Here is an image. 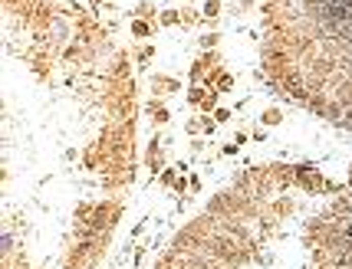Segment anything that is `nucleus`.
<instances>
[{
  "instance_id": "7ed1b4c3",
  "label": "nucleus",
  "mask_w": 352,
  "mask_h": 269,
  "mask_svg": "<svg viewBox=\"0 0 352 269\" xmlns=\"http://www.w3.org/2000/svg\"><path fill=\"white\" fill-rule=\"evenodd\" d=\"M148 115H151V122H155V125H168V119H171V112L168 108L162 105V102H148Z\"/></svg>"
},
{
  "instance_id": "f8f14e48",
  "label": "nucleus",
  "mask_w": 352,
  "mask_h": 269,
  "mask_svg": "<svg viewBox=\"0 0 352 269\" xmlns=\"http://www.w3.org/2000/svg\"><path fill=\"white\" fill-rule=\"evenodd\" d=\"M231 112H234V108L217 105V108H214V122H231Z\"/></svg>"
},
{
  "instance_id": "f03ea898",
  "label": "nucleus",
  "mask_w": 352,
  "mask_h": 269,
  "mask_svg": "<svg viewBox=\"0 0 352 269\" xmlns=\"http://www.w3.org/2000/svg\"><path fill=\"white\" fill-rule=\"evenodd\" d=\"M148 168H151V174L165 171V158H162V144H158V138L148 144Z\"/></svg>"
},
{
  "instance_id": "6e6552de",
  "label": "nucleus",
  "mask_w": 352,
  "mask_h": 269,
  "mask_svg": "<svg viewBox=\"0 0 352 269\" xmlns=\"http://www.w3.org/2000/svg\"><path fill=\"white\" fill-rule=\"evenodd\" d=\"M158 20H162L165 26H175V23H181V13H178V10H165Z\"/></svg>"
},
{
  "instance_id": "9d476101",
  "label": "nucleus",
  "mask_w": 352,
  "mask_h": 269,
  "mask_svg": "<svg viewBox=\"0 0 352 269\" xmlns=\"http://www.w3.org/2000/svg\"><path fill=\"white\" fill-rule=\"evenodd\" d=\"M198 119H201V132H204V135H214V128H217V122H214L211 115H198Z\"/></svg>"
},
{
  "instance_id": "4468645a",
  "label": "nucleus",
  "mask_w": 352,
  "mask_h": 269,
  "mask_svg": "<svg viewBox=\"0 0 352 269\" xmlns=\"http://www.w3.org/2000/svg\"><path fill=\"white\" fill-rule=\"evenodd\" d=\"M184 132H188V135H198V132H201V119H191L188 125H184Z\"/></svg>"
},
{
  "instance_id": "aec40b11",
  "label": "nucleus",
  "mask_w": 352,
  "mask_h": 269,
  "mask_svg": "<svg viewBox=\"0 0 352 269\" xmlns=\"http://www.w3.org/2000/svg\"><path fill=\"white\" fill-rule=\"evenodd\" d=\"M349 187H352V177H349Z\"/></svg>"
},
{
  "instance_id": "423d86ee",
  "label": "nucleus",
  "mask_w": 352,
  "mask_h": 269,
  "mask_svg": "<svg viewBox=\"0 0 352 269\" xmlns=\"http://www.w3.org/2000/svg\"><path fill=\"white\" fill-rule=\"evenodd\" d=\"M132 36H135V40H148V36H151V23L135 17V20H132Z\"/></svg>"
},
{
  "instance_id": "f3484780",
  "label": "nucleus",
  "mask_w": 352,
  "mask_h": 269,
  "mask_svg": "<svg viewBox=\"0 0 352 269\" xmlns=\"http://www.w3.org/2000/svg\"><path fill=\"white\" fill-rule=\"evenodd\" d=\"M237 151H240V144H234V141H227V144H224V155H227V158L237 155Z\"/></svg>"
},
{
  "instance_id": "39448f33",
  "label": "nucleus",
  "mask_w": 352,
  "mask_h": 269,
  "mask_svg": "<svg viewBox=\"0 0 352 269\" xmlns=\"http://www.w3.org/2000/svg\"><path fill=\"white\" fill-rule=\"evenodd\" d=\"M208 92H211L208 86H191V89H188V105H198V108H201V102L208 99Z\"/></svg>"
},
{
  "instance_id": "ddd939ff",
  "label": "nucleus",
  "mask_w": 352,
  "mask_h": 269,
  "mask_svg": "<svg viewBox=\"0 0 352 269\" xmlns=\"http://www.w3.org/2000/svg\"><path fill=\"white\" fill-rule=\"evenodd\" d=\"M201 46H204V50H214V46H217V33H204V36H201Z\"/></svg>"
},
{
  "instance_id": "20e7f679",
  "label": "nucleus",
  "mask_w": 352,
  "mask_h": 269,
  "mask_svg": "<svg viewBox=\"0 0 352 269\" xmlns=\"http://www.w3.org/2000/svg\"><path fill=\"white\" fill-rule=\"evenodd\" d=\"M277 125H283V112L280 108H267L260 115V128H277Z\"/></svg>"
},
{
  "instance_id": "2eb2a0df",
  "label": "nucleus",
  "mask_w": 352,
  "mask_h": 269,
  "mask_svg": "<svg viewBox=\"0 0 352 269\" xmlns=\"http://www.w3.org/2000/svg\"><path fill=\"white\" fill-rule=\"evenodd\" d=\"M181 23H198V13L195 10H181Z\"/></svg>"
},
{
  "instance_id": "0eeeda50",
  "label": "nucleus",
  "mask_w": 352,
  "mask_h": 269,
  "mask_svg": "<svg viewBox=\"0 0 352 269\" xmlns=\"http://www.w3.org/2000/svg\"><path fill=\"white\" fill-rule=\"evenodd\" d=\"M175 181H178V164L162 171V184H165V187H175Z\"/></svg>"
},
{
  "instance_id": "1a4fd4ad",
  "label": "nucleus",
  "mask_w": 352,
  "mask_h": 269,
  "mask_svg": "<svg viewBox=\"0 0 352 269\" xmlns=\"http://www.w3.org/2000/svg\"><path fill=\"white\" fill-rule=\"evenodd\" d=\"M217 13H220V0H204V17L214 20Z\"/></svg>"
},
{
  "instance_id": "a211bd4d",
  "label": "nucleus",
  "mask_w": 352,
  "mask_h": 269,
  "mask_svg": "<svg viewBox=\"0 0 352 269\" xmlns=\"http://www.w3.org/2000/svg\"><path fill=\"white\" fill-rule=\"evenodd\" d=\"M349 177H352V161H349Z\"/></svg>"
},
{
  "instance_id": "f257e3e1",
  "label": "nucleus",
  "mask_w": 352,
  "mask_h": 269,
  "mask_svg": "<svg viewBox=\"0 0 352 269\" xmlns=\"http://www.w3.org/2000/svg\"><path fill=\"white\" fill-rule=\"evenodd\" d=\"M178 86H181V82L171 79V75H155V79H151V92H155V99L158 95H168V92H178Z\"/></svg>"
},
{
  "instance_id": "6ab92c4d",
  "label": "nucleus",
  "mask_w": 352,
  "mask_h": 269,
  "mask_svg": "<svg viewBox=\"0 0 352 269\" xmlns=\"http://www.w3.org/2000/svg\"><path fill=\"white\" fill-rule=\"evenodd\" d=\"M89 4H102V0H89Z\"/></svg>"
},
{
  "instance_id": "9b49d317",
  "label": "nucleus",
  "mask_w": 352,
  "mask_h": 269,
  "mask_svg": "<svg viewBox=\"0 0 352 269\" xmlns=\"http://www.w3.org/2000/svg\"><path fill=\"white\" fill-rule=\"evenodd\" d=\"M231 89H234V75L224 72V75H220V82H217V92H231Z\"/></svg>"
},
{
  "instance_id": "dca6fc26",
  "label": "nucleus",
  "mask_w": 352,
  "mask_h": 269,
  "mask_svg": "<svg viewBox=\"0 0 352 269\" xmlns=\"http://www.w3.org/2000/svg\"><path fill=\"white\" fill-rule=\"evenodd\" d=\"M151 13H155V7H151V4H142V7H139V20H142V17H151Z\"/></svg>"
}]
</instances>
